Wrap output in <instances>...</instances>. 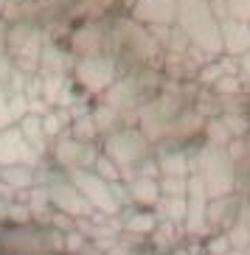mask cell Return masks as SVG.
Instances as JSON below:
<instances>
[{"label":"cell","instance_id":"obj_1","mask_svg":"<svg viewBox=\"0 0 250 255\" xmlns=\"http://www.w3.org/2000/svg\"><path fill=\"white\" fill-rule=\"evenodd\" d=\"M177 25L189 37L194 48L205 56H222V31H220V17L214 11L211 0H177Z\"/></svg>","mask_w":250,"mask_h":255},{"label":"cell","instance_id":"obj_2","mask_svg":"<svg viewBox=\"0 0 250 255\" xmlns=\"http://www.w3.org/2000/svg\"><path fill=\"white\" fill-rule=\"evenodd\" d=\"M79 82L90 93H104L110 84L118 79V62L113 53H99V56H82L76 68Z\"/></svg>","mask_w":250,"mask_h":255},{"label":"cell","instance_id":"obj_3","mask_svg":"<svg viewBox=\"0 0 250 255\" xmlns=\"http://www.w3.org/2000/svg\"><path fill=\"white\" fill-rule=\"evenodd\" d=\"M132 20L144 25H175L177 23V0H135Z\"/></svg>","mask_w":250,"mask_h":255},{"label":"cell","instance_id":"obj_4","mask_svg":"<svg viewBox=\"0 0 250 255\" xmlns=\"http://www.w3.org/2000/svg\"><path fill=\"white\" fill-rule=\"evenodd\" d=\"M220 31H222V53L239 59L250 48V23L234 20V17H220Z\"/></svg>","mask_w":250,"mask_h":255},{"label":"cell","instance_id":"obj_5","mask_svg":"<svg viewBox=\"0 0 250 255\" xmlns=\"http://www.w3.org/2000/svg\"><path fill=\"white\" fill-rule=\"evenodd\" d=\"M214 11L217 17H234L250 23V0H214Z\"/></svg>","mask_w":250,"mask_h":255},{"label":"cell","instance_id":"obj_6","mask_svg":"<svg viewBox=\"0 0 250 255\" xmlns=\"http://www.w3.org/2000/svg\"><path fill=\"white\" fill-rule=\"evenodd\" d=\"M245 79L239 73H222L217 82L211 84V93H217V96H239L245 87Z\"/></svg>","mask_w":250,"mask_h":255},{"label":"cell","instance_id":"obj_7","mask_svg":"<svg viewBox=\"0 0 250 255\" xmlns=\"http://www.w3.org/2000/svg\"><path fill=\"white\" fill-rule=\"evenodd\" d=\"M222 121H225V127H228V132H231V137L234 135H245L248 132V118L245 115H239V113H225L222 115Z\"/></svg>","mask_w":250,"mask_h":255},{"label":"cell","instance_id":"obj_8","mask_svg":"<svg viewBox=\"0 0 250 255\" xmlns=\"http://www.w3.org/2000/svg\"><path fill=\"white\" fill-rule=\"evenodd\" d=\"M205 129H208V137L217 140V143H225L228 137H231V132H228V127H225L222 118H211L208 124H205Z\"/></svg>","mask_w":250,"mask_h":255},{"label":"cell","instance_id":"obj_9","mask_svg":"<svg viewBox=\"0 0 250 255\" xmlns=\"http://www.w3.org/2000/svg\"><path fill=\"white\" fill-rule=\"evenodd\" d=\"M236 65H239V76H242L245 82H250V48L236 59Z\"/></svg>","mask_w":250,"mask_h":255},{"label":"cell","instance_id":"obj_10","mask_svg":"<svg viewBox=\"0 0 250 255\" xmlns=\"http://www.w3.org/2000/svg\"><path fill=\"white\" fill-rule=\"evenodd\" d=\"M211 3H214V0H211Z\"/></svg>","mask_w":250,"mask_h":255}]
</instances>
